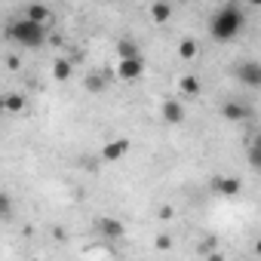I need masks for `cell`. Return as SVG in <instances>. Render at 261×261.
<instances>
[{"label":"cell","instance_id":"ba28073f","mask_svg":"<svg viewBox=\"0 0 261 261\" xmlns=\"http://www.w3.org/2000/svg\"><path fill=\"white\" fill-rule=\"evenodd\" d=\"M98 233H101L105 240H120V237L126 233V227H123V221L105 215V218H98Z\"/></svg>","mask_w":261,"mask_h":261},{"label":"cell","instance_id":"52a82bcc","mask_svg":"<svg viewBox=\"0 0 261 261\" xmlns=\"http://www.w3.org/2000/svg\"><path fill=\"white\" fill-rule=\"evenodd\" d=\"M126 151H129V139H111V142L101 148V157H105L108 163H117V160L126 157Z\"/></svg>","mask_w":261,"mask_h":261},{"label":"cell","instance_id":"7a4b0ae2","mask_svg":"<svg viewBox=\"0 0 261 261\" xmlns=\"http://www.w3.org/2000/svg\"><path fill=\"white\" fill-rule=\"evenodd\" d=\"M7 34H10V40H16L19 46H25V49H37V46H43L46 43V28L43 25H37V22H31V19H19V22H13L10 28H7Z\"/></svg>","mask_w":261,"mask_h":261},{"label":"cell","instance_id":"3957f363","mask_svg":"<svg viewBox=\"0 0 261 261\" xmlns=\"http://www.w3.org/2000/svg\"><path fill=\"white\" fill-rule=\"evenodd\" d=\"M237 80L249 89H261V62H240L237 65Z\"/></svg>","mask_w":261,"mask_h":261},{"label":"cell","instance_id":"9c48e42d","mask_svg":"<svg viewBox=\"0 0 261 261\" xmlns=\"http://www.w3.org/2000/svg\"><path fill=\"white\" fill-rule=\"evenodd\" d=\"M221 114H224V120L240 123V120H246L252 111H249V105H240V101H224V105H221Z\"/></svg>","mask_w":261,"mask_h":261},{"label":"cell","instance_id":"7402d4cb","mask_svg":"<svg viewBox=\"0 0 261 261\" xmlns=\"http://www.w3.org/2000/svg\"><path fill=\"white\" fill-rule=\"evenodd\" d=\"M255 252H258V255H261V240H258V243H255Z\"/></svg>","mask_w":261,"mask_h":261},{"label":"cell","instance_id":"2e32d148","mask_svg":"<svg viewBox=\"0 0 261 261\" xmlns=\"http://www.w3.org/2000/svg\"><path fill=\"white\" fill-rule=\"evenodd\" d=\"M178 56H181V59H194V56H197V40H194V37H185V40L178 43Z\"/></svg>","mask_w":261,"mask_h":261},{"label":"cell","instance_id":"6da1fadb","mask_svg":"<svg viewBox=\"0 0 261 261\" xmlns=\"http://www.w3.org/2000/svg\"><path fill=\"white\" fill-rule=\"evenodd\" d=\"M243 25H246V16H243L240 4H224V7H218V10L212 13V19H209V34H212V40H218V43H230L233 37H240Z\"/></svg>","mask_w":261,"mask_h":261},{"label":"cell","instance_id":"8fae6325","mask_svg":"<svg viewBox=\"0 0 261 261\" xmlns=\"http://www.w3.org/2000/svg\"><path fill=\"white\" fill-rule=\"evenodd\" d=\"M178 89H181V95L197 98V95L203 92V83H200V77H197V74H185V77L178 80Z\"/></svg>","mask_w":261,"mask_h":261},{"label":"cell","instance_id":"7c38bea8","mask_svg":"<svg viewBox=\"0 0 261 261\" xmlns=\"http://www.w3.org/2000/svg\"><path fill=\"white\" fill-rule=\"evenodd\" d=\"M148 16L154 19V25H166L172 19V4H151L148 7Z\"/></svg>","mask_w":261,"mask_h":261},{"label":"cell","instance_id":"ffe728a7","mask_svg":"<svg viewBox=\"0 0 261 261\" xmlns=\"http://www.w3.org/2000/svg\"><path fill=\"white\" fill-rule=\"evenodd\" d=\"M0 206H4V218H10V209H13L10 197H0Z\"/></svg>","mask_w":261,"mask_h":261},{"label":"cell","instance_id":"277c9868","mask_svg":"<svg viewBox=\"0 0 261 261\" xmlns=\"http://www.w3.org/2000/svg\"><path fill=\"white\" fill-rule=\"evenodd\" d=\"M145 74V59H120L117 62V77L120 80H139Z\"/></svg>","mask_w":261,"mask_h":261},{"label":"cell","instance_id":"d6986e66","mask_svg":"<svg viewBox=\"0 0 261 261\" xmlns=\"http://www.w3.org/2000/svg\"><path fill=\"white\" fill-rule=\"evenodd\" d=\"M157 249H160V252H169V249H172V237H169V233H160V237H157Z\"/></svg>","mask_w":261,"mask_h":261},{"label":"cell","instance_id":"e0dca14e","mask_svg":"<svg viewBox=\"0 0 261 261\" xmlns=\"http://www.w3.org/2000/svg\"><path fill=\"white\" fill-rule=\"evenodd\" d=\"M249 166L252 169H261V136L252 142V148H249Z\"/></svg>","mask_w":261,"mask_h":261},{"label":"cell","instance_id":"8992f818","mask_svg":"<svg viewBox=\"0 0 261 261\" xmlns=\"http://www.w3.org/2000/svg\"><path fill=\"white\" fill-rule=\"evenodd\" d=\"M160 114H163V120H166V123H172V126L185 123V105H181L178 98H166V101H163V108H160Z\"/></svg>","mask_w":261,"mask_h":261},{"label":"cell","instance_id":"30bf717a","mask_svg":"<svg viewBox=\"0 0 261 261\" xmlns=\"http://www.w3.org/2000/svg\"><path fill=\"white\" fill-rule=\"evenodd\" d=\"M25 19H31V22H37V25H49L53 22V13H49V7H40V4H31V7H25Z\"/></svg>","mask_w":261,"mask_h":261},{"label":"cell","instance_id":"5bb4252c","mask_svg":"<svg viewBox=\"0 0 261 261\" xmlns=\"http://www.w3.org/2000/svg\"><path fill=\"white\" fill-rule=\"evenodd\" d=\"M117 56L120 59H142V53H139V46L133 40H120L117 43Z\"/></svg>","mask_w":261,"mask_h":261},{"label":"cell","instance_id":"5b68a950","mask_svg":"<svg viewBox=\"0 0 261 261\" xmlns=\"http://www.w3.org/2000/svg\"><path fill=\"white\" fill-rule=\"evenodd\" d=\"M212 188H215V194H221V197H240V191H243V181L240 178H233V175H218L215 181H212Z\"/></svg>","mask_w":261,"mask_h":261},{"label":"cell","instance_id":"44dd1931","mask_svg":"<svg viewBox=\"0 0 261 261\" xmlns=\"http://www.w3.org/2000/svg\"><path fill=\"white\" fill-rule=\"evenodd\" d=\"M209 261H224V258L221 255H209Z\"/></svg>","mask_w":261,"mask_h":261},{"label":"cell","instance_id":"ac0fdd59","mask_svg":"<svg viewBox=\"0 0 261 261\" xmlns=\"http://www.w3.org/2000/svg\"><path fill=\"white\" fill-rule=\"evenodd\" d=\"M86 89H89V92H101V89H105V77H101V74H89V77H86Z\"/></svg>","mask_w":261,"mask_h":261},{"label":"cell","instance_id":"4fadbf2b","mask_svg":"<svg viewBox=\"0 0 261 261\" xmlns=\"http://www.w3.org/2000/svg\"><path fill=\"white\" fill-rule=\"evenodd\" d=\"M71 74H74V65H71V59H56V65H53V77H56L59 83H65Z\"/></svg>","mask_w":261,"mask_h":261},{"label":"cell","instance_id":"9a60e30c","mask_svg":"<svg viewBox=\"0 0 261 261\" xmlns=\"http://www.w3.org/2000/svg\"><path fill=\"white\" fill-rule=\"evenodd\" d=\"M4 108H7L10 114H22V111H25V95H19V92H10V95L4 98Z\"/></svg>","mask_w":261,"mask_h":261}]
</instances>
